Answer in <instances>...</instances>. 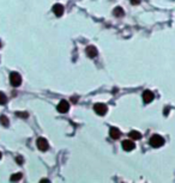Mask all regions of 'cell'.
Returning <instances> with one entry per match:
<instances>
[{"mask_svg": "<svg viewBox=\"0 0 175 183\" xmlns=\"http://www.w3.org/2000/svg\"><path fill=\"white\" fill-rule=\"evenodd\" d=\"M131 4L132 5H138V4H141V0H131Z\"/></svg>", "mask_w": 175, "mask_h": 183, "instance_id": "cell-17", "label": "cell"}, {"mask_svg": "<svg viewBox=\"0 0 175 183\" xmlns=\"http://www.w3.org/2000/svg\"><path fill=\"white\" fill-rule=\"evenodd\" d=\"M0 123H1L4 127H7V126H8V119H7L5 115H1L0 116Z\"/></svg>", "mask_w": 175, "mask_h": 183, "instance_id": "cell-13", "label": "cell"}, {"mask_svg": "<svg viewBox=\"0 0 175 183\" xmlns=\"http://www.w3.org/2000/svg\"><path fill=\"white\" fill-rule=\"evenodd\" d=\"M163 144H164V139L158 134H154L150 138V145L152 147H161Z\"/></svg>", "mask_w": 175, "mask_h": 183, "instance_id": "cell-1", "label": "cell"}, {"mask_svg": "<svg viewBox=\"0 0 175 183\" xmlns=\"http://www.w3.org/2000/svg\"><path fill=\"white\" fill-rule=\"evenodd\" d=\"M121 146H122V149L125 150V151H132V150H135V142L132 141V140H124L121 144Z\"/></svg>", "mask_w": 175, "mask_h": 183, "instance_id": "cell-7", "label": "cell"}, {"mask_svg": "<svg viewBox=\"0 0 175 183\" xmlns=\"http://www.w3.org/2000/svg\"><path fill=\"white\" fill-rule=\"evenodd\" d=\"M154 98H155V95L152 94V91H150V90H145L144 92H143V101L144 103H151V102L154 101Z\"/></svg>", "mask_w": 175, "mask_h": 183, "instance_id": "cell-5", "label": "cell"}, {"mask_svg": "<svg viewBox=\"0 0 175 183\" xmlns=\"http://www.w3.org/2000/svg\"><path fill=\"white\" fill-rule=\"evenodd\" d=\"M0 159H1V152H0Z\"/></svg>", "mask_w": 175, "mask_h": 183, "instance_id": "cell-20", "label": "cell"}, {"mask_svg": "<svg viewBox=\"0 0 175 183\" xmlns=\"http://www.w3.org/2000/svg\"><path fill=\"white\" fill-rule=\"evenodd\" d=\"M56 109H58V111H59V113H61V114H65V113H67L68 109H70V104H68L67 101L61 99V101L59 102V104H58Z\"/></svg>", "mask_w": 175, "mask_h": 183, "instance_id": "cell-4", "label": "cell"}, {"mask_svg": "<svg viewBox=\"0 0 175 183\" xmlns=\"http://www.w3.org/2000/svg\"><path fill=\"white\" fill-rule=\"evenodd\" d=\"M53 12L56 17H61L64 13V6L61 4H55L53 6Z\"/></svg>", "mask_w": 175, "mask_h": 183, "instance_id": "cell-10", "label": "cell"}, {"mask_svg": "<svg viewBox=\"0 0 175 183\" xmlns=\"http://www.w3.org/2000/svg\"><path fill=\"white\" fill-rule=\"evenodd\" d=\"M0 47H1V42H0Z\"/></svg>", "mask_w": 175, "mask_h": 183, "instance_id": "cell-21", "label": "cell"}, {"mask_svg": "<svg viewBox=\"0 0 175 183\" xmlns=\"http://www.w3.org/2000/svg\"><path fill=\"white\" fill-rule=\"evenodd\" d=\"M124 13H125V12H124V10H122L121 7H115L114 8V11H113V14H114L115 17H118V18H120V17H122V16H124Z\"/></svg>", "mask_w": 175, "mask_h": 183, "instance_id": "cell-12", "label": "cell"}, {"mask_svg": "<svg viewBox=\"0 0 175 183\" xmlns=\"http://www.w3.org/2000/svg\"><path fill=\"white\" fill-rule=\"evenodd\" d=\"M10 83H11V85L14 86V88H18L20 84H22V77H20L19 73H17V72H12L11 74H10Z\"/></svg>", "mask_w": 175, "mask_h": 183, "instance_id": "cell-2", "label": "cell"}, {"mask_svg": "<svg viewBox=\"0 0 175 183\" xmlns=\"http://www.w3.org/2000/svg\"><path fill=\"white\" fill-rule=\"evenodd\" d=\"M163 114H164V116H167L169 114V108H168V107H166V108H164V111H163Z\"/></svg>", "mask_w": 175, "mask_h": 183, "instance_id": "cell-18", "label": "cell"}, {"mask_svg": "<svg viewBox=\"0 0 175 183\" xmlns=\"http://www.w3.org/2000/svg\"><path fill=\"white\" fill-rule=\"evenodd\" d=\"M16 160H17V163H23V159H22L20 157H18V158H17Z\"/></svg>", "mask_w": 175, "mask_h": 183, "instance_id": "cell-19", "label": "cell"}, {"mask_svg": "<svg viewBox=\"0 0 175 183\" xmlns=\"http://www.w3.org/2000/svg\"><path fill=\"white\" fill-rule=\"evenodd\" d=\"M94 110H95V113L97 114V115H100V116H103V115H106L107 114V105L106 104H103V103H96L94 105Z\"/></svg>", "mask_w": 175, "mask_h": 183, "instance_id": "cell-3", "label": "cell"}, {"mask_svg": "<svg viewBox=\"0 0 175 183\" xmlns=\"http://www.w3.org/2000/svg\"><path fill=\"white\" fill-rule=\"evenodd\" d=\"M128 136H130L132 140H139V139L141 138V134L138 132V130H131L130 134H128Z\"/></svg>", "mask_w": 175, "mask_h": 183, "instance_id": "cell-11", "label": "cell"}, {"mask_svg": "<svg viewBox=\"0 0 175 183\" xmlns=\"http://www.w3.org/2000/svg\"><path fill=\"white\" fill-rule=\"evenodd\" d=\"M20 178H22V174H20V172H17V174H13V175L11 176V181H12V182H16V181H19Z\"/></svg>", "mask_w": 175, "mask_h": 183, "instance_id": "cell-15", "label": "cell"}, {"mask_svg": "<svg viewBox=\"0 0 175 183\" xmlns=\"http://www.w3.org/2000/svg\"><path fill=\"white\" fill-rule=\"evenodd\" d=\"M36 145H37V147H39L41 151H47L48 147H49L48 141L45 138H39V139L36 140Z\"/></svg>", "mask_w": 175, "mask_h": 183, "instance_id": "cell-6", "label": "cell"}, {"mask_svg": "<svg viewBox=\"0 0 175 183\" xmlns=\"http://www.w3.org/2000/svg\"><path fill=\"white\" fill-rule=\"evenodd\" d=\"M6 102H7L6 95H5L4 92H0V105H4V104H6Z\"/></svg>", "mask_w": 175, "mask_h": 183, "instance_id": "cell-14", "label": "cell"}, {"mask_svg": "<svg viewBox=\"0 0 175 183\" xmlns=\"http://www.w3.org/2000/svg\"><path fill=\"white\" fill-rule=\"evenodd\" d=\"M87 55L89 56V58H91V59H94V58H96L97 56V49H96V47H94V46H89V47L87 48Z\"/></svg>", "mask_w": 175, "mask_h": 183, "instance_id": "cell-9", "label": "cell"}, {"mask_svg": "<svg viewBox=\"0 0 175 183\" xmlns=\"http://www.w3.org/2000/svg\"><path fill=\"white\" fill-rule=\"evenodd\" d=\"M16 115L20 116V117H23V119H28V116H29L27 113H16Z\"/></svg>", "mask_w": 175, "mask_h": 183, "instance_id": "cell-16", "label": "cell"}, {"mask_svg": "<svg viewBox=\"0 0 175 183\" xmlns=\"http://www.w3.org/2000/svg\"><path fill=\"white\" fill-rule=\"evenodd\" d=\"M109 135H110V138H112V139L116 140V139H119V138H120V135H121V132L119 130V128L112 127V128L109 129Z\"/></svg>", "mask_w": 175, "mask_h": 183, "instance_id": "cell-8", "label": "cell"}]
</instances>
